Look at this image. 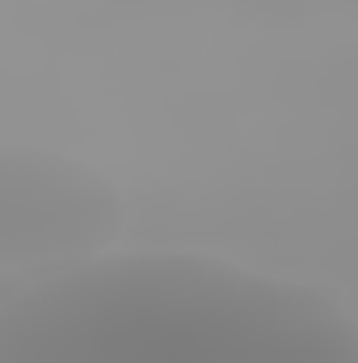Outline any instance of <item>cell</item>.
Wrapping results in <instances>:
<instances>
[{"label":"cell","instance_id":"7a4b0ae2","mask_svg":"<svg viewBox=\"0 0 358 363\" xmlns=\"http://www.w3.org/2000/svg\"><path fill=\"white\" fill-rule=\"evenodd\" d=\"M122 224L127 203L97 165L42 144H0V283L101 254Z\"/></svg>","mask_w":358,"mask_h":363},{"label":"cell","instance_id":"6da1fadb","mask_svg":"<svg viewBox=\"0 0 358 363\" xmlns=\"http://www.w3.org/2000/svg\"><path fill=\"white\" fill-rule=\"evenodd\" d=\"M0 363H358V334L304 279L110 245L0 283Z\"/></svg>","mask_w":358,"mask_h":363}]
</instances>
